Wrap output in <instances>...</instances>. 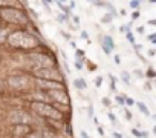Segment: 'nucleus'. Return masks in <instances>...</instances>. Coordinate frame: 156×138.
Returning <instances> with one entry per match:
<instances>
[{"label": "nucleus", "mask_w": 156, "mask_h": 138, "mask_svg": "<svg viewBox=\"0 0 156 138\" xmlns=\"http://www.w3.org/2000/svg\"><path fill=\"white\" fill-rule=\"evenodd\" d=\"M9 48L19 51H34L41 46V40L38 35L26 31V29H16L11 31L5 42Z\"/></svg>", "instance_id": "nucleus-1"}, {"label": "nucleus", "mask_w": 156, "mask_h": 138, "mask_svg": "<svg viewBox=\"0 0 156 138\" xmlns=\"http://www.w3.org/2000/svg\"><path fill=\"white\" fill-rule=\"evenodd\" d=\"M0 20L16 26H28L31 23V19L23 8H0Z\"/></svg>", "instance_id": "nucleus-2"}, {"label": "nucleus", "mask_w": 156, "mask_h": 138, "mask_svg": "<svg viewBox=\"0 0 156 138\" xmlns=\"http://www.w3.org/2000/svg\"><path fill=\"white\" fill-rule=\"evenodd\" d=\"M31 109H32L34 114H37L43 118L52 120V121H60L64 115L58 107H55L54 104H49L46 101H41V100H34L31 103Z\"/></svg>", "instance_id": "nucleus-3"}, {"label": "nucleus", "mask_w": 156, "mask_h": 138, "mask_svg": "<svg viewBox=\"0 0 156 138\" xmlns=\"http://www.w3.org/2000/svg\"><path fill=\"white\" fill-rule=\"evenodd\" d=\"M35 80H51V82H61L64 83V77L60 72V69L57 66L52 67H34L32 72Z\"/></svg>", "instance_id": "nucleus-4"}, {"label": "nucleus", "mask_w": 156, "mask_h": 138, "mask_svg": "<svg viewBox=\"0 0 156 138\" xmlns=\"http://www.w3.org/2000/svg\"><path fill=\"white\" fill-rule=\"evenodd\" d=\"M28 58H29V61L34 64V67H52V66H57V60L52 58V57L48 55V54H43V52L29 54Z\"/></svg>", "instance_id": "nucleus-5"}, {"label": "nucleus", "mask_w": 156, "mask_h": 138, "mask_svg": "<svg viewBox=\"0 0 156 138\" xmlns=\"http://www.w3.org/2000/svg\"><path fill=\"white\" fill-rule=\"evenodd\" d=\"M46 94H48L49 98H52L55 101L57 106H64V109L69 107L70 100H69V95H67L66 89H54V91H48Z\"/></svg>", "instance_id": "nucleus-6"}, {"label": "nucleus", "mask_w": 156, "mask_h": 138, "mask_svg": "<svg viewBox=\"0 0 156 138\" xmlns=\"http://www.w3.org/2000/svg\"><path fill=\"white\" fill-rule=\"evenodd\" d=\"M6 85L12 91H25L29 88V80L23 75H11V77H8Z\"/></svg>", "instance_id": "nucleus-7"}, {"label": "nucleus", "mask_w": 156, "mask_h": 138, "mask_svg": "<svg viewBox=\"0 0 156 138\" xmlns=\"http://www.w3.org/2000/svg\"><path fill=\"white\" fill-rule=\"evenodd\" d=\"M37 86L43 91H54V89H66V85L61 82H51V80H35Z\"/></svg>", "instance_id": "nucleus-8"}, {"label": "nucleus", "mask_w": 156, "mask_h": 138, "mask_svg": "<svg viewBox=\"0 0 156 138\" xmlns=\"http://www.w3.org/2000/svg\"><path fill=\"white\" fill-rule=\"evenodd\" d=\"M8 120L12 124H29V117L22 111H12L8 115Z\"/></svg>", "instance_id": "nucleus-9"}, {"label": "nucleus", "mask_w": 156, "mask_h": 138, "mask_svg": "<svg viewBox=\"0 0 156 138\" xmlns=\"http://www.w3.org/2000/svg\"><path fill=\"white\" fill-rule=\"evenodd\" d=\"M12 129H14V135L19 136V138H26L32 132V129H31L29 124H14Z\"/></svg>", "instance_id": "nucleus-10"}, {"label": "nucleus", "mask_w": 156, "mask_h": 138, "mask_svg": "<svg viewBox=\"0 0 156 138\" xmlns=\"http://www.w3.org/2000/svg\"><path fill=\"white\" fill-rule=\"evenodd\" d=\"M0 8H22L20 0H0Z\"/></svg>", "instance_id": "nucleus-11"}, {"label": "nucleus", "mask_w": 156, "mask_h": 138, "mask_svg": "<svg viewBox=\"0 0 156 138\" xmlns=\"http://www.w3.org/2000/svg\"><path fill=\"white\" fill-rule=\"evenodd\" d=\"M101 45H104L106 48H109L110 51H113L115 49V42H113V38H112V35H109V34H106L104 37H103V42H101Z\"/></svg>", "instance_id": "nucleus-12"}, {"label": "nucleus", "mask_w": 156, "mask_h": 138, "mask_svg": "<svg viewBox=\"0 0 156 138\" xmlns=\"http://www.w3.org/2000/svg\"><path fill=\"white\" fill-rule=\"evenodd\" d=\"M73 86H75L78 91H84V89L87 88V83H86L84 78H76V80L73 82Z\"/></svg>", "instance_id": "nucleus-13"}, {"label": "nucleus", "mask_w": 156, "mask_h": 138, "mask_svg": "<svg viewBox=\"0 0 156 138\" xmlns=\"http://www.w3.org/2000/svg\"><path fill=\"white\" fill-rule=\"evenodd\" d=\"M136 106H138V109H139V111H141L145 117H150V115H151V114H150V109H148V107H147L142 101H136Z\"/></svg>", "instance_id": "nucleus-14"}, {"label": "nucleus", "mask_w": 156, "mask_h": 138, "mask_svg": "<svg viewBox=\"0 0 156 138\" xmlns=\"http://www.w3.org/2000/svg\"><path fill=\"white\" fill-rule=\"evenodd\" d=\"M121 78H122V82H124L127 86H130V75H129L126 71H122V72H121Z\"/></svg>", "instance_id": "nucleus-15"}, {"label": "nucleus", "mask_w": 156, "mask_h": 138, "mask_svg": "<svg viewBox=\"0 0 156 138\" xmlns=\"http://www.w3.org/2000/svg\"><path fill=\"white\" fill-rule=\"evenodd\" d=\"M139 6H141V3L138 2V0H130V8H132V9L138 11V9H139Z\"/></svg>", "instance_id": "nucleus-16"}, {"label": "nucleus", "mask_w": 156, "mask_h": 138, "mask_svg": "<svg viewBox=\"0 0 156 138\" xmlns=\"http://www.w3.org/2000/svg\"><path fill=\"white\" fill-rule=\"evenodd\" d=\"M126 37H127V40H129V42L132 43V46H133V45L136 43V40H135V35L132 34V31H129V32H126Z\"/></svg>", "instance_id": "nucleus-17"}, {"label": "nucleus", "mask_w": 156, "mask_h": 138, "mask_svg": "<svg viewBox=\"0 0 156 138\" xmlns=\"http://www.w3.org/2000/svg\"><path fill=\"white\" fill-rule=\"evenodd\" d=\"M75 55H76L78 58H80V60H81V58L84 60V57H86V52H84L83 49H75Z\"/></svg>", "instance_id": "nucleus-18"}, {"label": "nucleus", "mask_w": 156, "mask_h": 138, "mask_svg": "<svg viewBox=\"0 0 156 138\" xmlns=\"http://www.w3.org/2000/svg\"><path fill=\"white\" fill-rule=\"evenodd\" d=\"M112 16L110 14H106V16H103V19H101V23H110L112 22Z\"/></svg>", "instance_id": "nucleus-19"}, {"label": "nucleus", "mask_w": 156, "mask_h": 138, "mask_svg": "<svg viewBox=\"0 0 156 138\" xmlns=\"http://www.w3.org/2000/svg\"><path fill=\"white\" fill-rule=\"evenodd\" d=\"M115 100H116V103H118L119 106H126V101H124V97H122V95H116Z\"/></svg>", "instance_id": "nucleus-20"}, {"label": "nucleus", "mask_w": 156, "mask_h": 138, "mask_svg": "<svg viewBox=\"0 0 156 138\" xmlns=\"http://www.w3.org/2000/svg\"><path fill=\"white\" fill-rule=\"evenodd\" d=\"M124 101H126V106H135L136 101L133 98H129V97H124Z\"/></svg>", "instance_id": "nucleus-21"}, {"label": "nucleus", "mask_w": 156, "mask_h": 138, "mask_svg": "<svg viewBox=\"0 0 156 138\" xmlns=\"http://www.w3.org/2000/svg\"><path fill=\"white\" fill-rule=\"evenodd\" d=\"M145 75H147L148 78H154V77H156V72H154V71H153V69L150 67V69H148V71L145 72Z\"/></svg>", "instance_id": "nucleus-22"}, {"label": "nucleus", "mask_w": 156, "mask_h": 138, "mask_svg": "<svg viewBox=\"0 0 156 138\" xmlns=\"http://www.w3.org/2000/svg\"><path fill=\"white\" fill-rule=\"evenodd\" d=\"M26 138H44L43 135H40V133H37V132H31Z\"/></svg>", "instance_id": "nucleus-23"}, {"label": "nucleus", "mask_w": 156, "mask_h": 138, "mask_svg": "<svg viewBox=\"0 0 156 138\" xmlns=\"http://www.w3.org/2000/svg\"><path fill=\"white\" fill-rule=\"evenodd\" d=\"M66 19H67V16H64V14H58V16H57V20H58L60 23H64Z\"/></svg>", "instance_id": "nucleus-24"}, {"label": "nucleus", "mask_w": 156, "mask_h": 138, "mask_svg": "<svg viewBox=\"0 0 156 138\" xmlns=\"http://www.w3.org/2000/svg\"><path fill=\"white\" fill-rule=\"evenodd\" d=\"M101 85H103V77H97L95 78V86L97 88H101Z\"/></svg>", "instance_id": "nucleus-25"}, {"label": "nucleus", "mask_w": 156, "mask_h": 138, "mask_svg": "<svg viewBox=\"0 0 156 138\" xmlns=\"http://www.w3.org/2000/svg\"><path fill=\"white\" fill-rule=\"evenodd\" d=\"M101 49H103V51H104V54H106V55H107V57H109V55H110V54H112V51H110V49H109V48H106V46H104V45H101Z\"/></svg>", "instance_id": "nucleus-26"}, {"label": "nucleus", "mask_w": 156, "mask_h": 138, "mask_svg": "<svg viewBox=\"0 0 156 138\" xmlns=\"http://www.w3.org/2000/svg\"><path fill=\"white\" fill-rule=\"evenodd\" d=\"M80 37H81V38H84V40H87V42H89V34H87V31H83V32H81V34H80Z\"/></svg>", "instance_id": "nucleus-27"}, {"label": "nucleus", "mask_w": 156, "mask_h": 138, "mask_svg": "<svg viewBox=\"0 0 156 138\" xmlns=\"http://www.w3.org/2000/svg\"><path fill=\"white\" fill-rule=\"evenodd\" d=\"M110 80H112V85H110V88H112V91H115V85H116V78H115L113 75H110Z\"/></svg>", "instance_id": "nucleus-28"}, {"label": "nucleus", "mask_w": 156, "mask_h": 138, "mask_svg": "<svg viewBox=\"0 0 156 138\" xmlns=\"http://www.w3.org/2000/svg\"><path fill=\"white\" fill-rule=\"evenodd\" d=\"M132 19H133V20H138V19H139V11H133V13H132Z\"/></svg>", "instance_id": "nucleus-29"}, {"label": "nucleus", "mask_w": 156, "mask_h": 138, "mask_svg": "<svg viewBox=\"0 0 156 138\" xmlns=\"http://www.w3.org/2000/svg\"><path fill=\"white\" fill-rule=\"evenodd\" d=\"M103 104H104L106 107H109V106H110V100H109L107 97H104V98H103Z\"/></svg>", "instance_id": "nucleus-30"}, {"label": "nucleus", "mask_w": 156, "mask_h": 138, "mask_svg": "<svg viewBox=\"0 0 156 138\" xmlns=\"http://www.w3.org/2000/svg\"><path fill=\"white\" fill-rule=\"evenodd\" d=\"M107 115H109V120H110V121H112V123H113V124H115V123H116V118H115V115H113V114H112V112H109V114H107Z\"/></svg>", "instance_id": "nucleus-31"}, {"label": "nucleus", "mask_w": 156, "mask_h": 138, "mask_svg": "<svg viewBox=\"0 0 156 138\" xmlns=\"http://www.w3.org/2000/svg\"><path fill=\"white\" fill-rule=\"evenodd\" d=\"M75 67L78 69V71H83V64L80 61H75Z\"/></svg>", "instance_id": "nucleus-32"}, {"label": "nucleus", "mask_w": 156, "mask_h": 138, "mask_svg": "<svg viewBox=\"0 0 156 138\" xmlns=\"http://www.w3.org/2000/svg\"><path fill=\"white\" fill-rule=\"evenodd\" d=\"M119 31L126 34V32H129V31H130V28H129V26H121V28H119Z\"/></svg>", "instance_id": "nucleus-33"}, {"label": "nucleus", "mask_w": 156, "mask_h": 138, "mask_svg": "<svg viewBox=\"0 0 156 138\" xmlns=\"http://www.w3.org/2000/svg\"><path fill=\"white\" fill-rule=\"evenodd\" d=\"M136 31H138V34H144V32H145V28H144V26H138Z\"/></svg>", "instance_id": "nucleus-34"}, {"label": "nucleus", "mask_w": 156, "mask_h": 138, "mask_svg": "<svg viewBox=\"0 0 156 138\" xmlns=\"http://www.w3.org/2000/svg\"><path fill=\"white\" fill-rule=\"evenodd\" d=\"M113 61H115L116 64H121V58H119V55H113Z\"/></svg>", "instance_id": "nucleus-35"}, {"label": "nucleus", "mask_w": 156, "mask_h": 138, "mask_svg": "<svg viewBox=\"0 0 156 138\" xmlns=\"http://www.w3.org/2000/svg\"><path fill=\"white\" fill-rule=\"evenodd\" d=\"M126 117H127V120H132V118H133L132 112H130V111H127V109H126Z\"/></svg>", "instance_id": "nucleus-36"}, {"label": "nucleus", "mask_w": 156, "mask_h": 138, "mask_svg": "<svg viewBox=\"0 0 156 138\" xmlns=\"http://www.w3.org/2000/svg\"><path fill=\"white\" fill-rule=\"evenodd\" d=\"M148 40L154 43V40H156V34H150V35H148Z\"/></svg>", "instance_id": "nucleus-37"}, {"label": "nucleus", "mask_w": 156, "mask_h": 138, "mask_svg": "<svg viewBox=\"0 0 156 138\" xmlns=\"http://www.w3.org/2000/svg\"><path fill=\"white\" fill-rule=\"evenodd\" d=\"M72 20H73V23H75V25H78V23H80V19H78L76 16H73V17H72Z\"/></svg>", "instance_id": "nucleus-38"}, {"label": "nucleus", "mask_w": 156, "mask_h": 138, "mask_svg": "<svg viewBox=\"0 0 156 138\" xmlns=\"http://www.w3.org/2000/svg\"><path fill=\"white\" fill-rule=\"evenodd\" d=\"M98 133H100L101 136H104V130H103V127H101V126H98Z\"/></svg>", "instance_id": "nucleus-39"}, {"label": "nucleus", "mask_w": 156, "mask_h": 138, "mask_svg": "<svg viewBox=\"0 0 156 138\" xmlns=\"http://www.w3.org/2000/svg\"><path fill=\"white\" fill-rule=\"evenodd\" d=\"M81 138H89V135H87V132H84V130H81Z\"/></svg>", "instance_id": "nucleus-40"}, {"label": "nucleus", "mask_w": 156, "mask_h": 138, "mask_svg": "<svg viewBox=\"0 0 156 138\" xmlns=\"http://www.w3.org/2000/svg\"><path fill=\"white\" fill-rule=\"evenodd\" d=\"M72 8H75V2H73V0H70V5H69V9L72 11Z\"/></svg>", "instance_id": "nucleus-41"}, {"label": "nucleus", "mask_w": 156, "mask_h": 138, "mask_svg": "<svg viewBox=\"0 0 156 138\" xmlns=\"http://www.w3.org/2000/svg\"><path fill=\"white\" fill-rule=\"evenodd\" d=\"M113 136H115V138H122V135L118 133V132H113Z\"/></svg>", "instance_id": "nucleus-42"}, {"label": "nucleus", "mask_w": 156, "mask_h": 138, "mask_svg": "<svg viewBox=\"0 0 156 138\" xmlns=\"http://www.w3.org/2000/svg\"><path fill=\"white\" fill-rule=\"evenodd\" d=\"M148 55L153 57V55H154V49H150V51H148Z\"/></svg>", "instance_id": "nucleus-43"}, {"label": "nucleus", "mask_w": 156, "mask_h": 138, "mask_svg": "<svg viewBox=\"0 0 156 138\" xmlns=\"http://www.w3.org/2000/svg\"><path fill=\"white\" fill-rule=\"evenodd\" d=\"M148 25H151V26H154V25H156V22H154V20H150V22H148Z\"/></svg>", "instance_id": "nucleus-44"}, {"label": "nucleus", "mask_w": 156, "mask_h": 138, "mask_svg": "<svg viewBox=\"0 0 156 138\" xmlns=\"http://www.w3.org/2000/svg\"><path fill=\"white\" fill-rule=\"evenodd\" d=\"M43 2H46V3H49V5H51V3L54 2V0H43Z\"/></svg>", "instance_id": "nucleus-45"}, {"label": "nucleus", "mask_w": 156, "mask_h": 138, "mask_svg": "<svg viewBox=\"0 0 156 138\" xmlns=\"http://www.w3.org/2000/svg\"><path fill=\"white\" fill-rule=\"evenodd\" d=\"M66 2H67V0H58V3H63V5H64Z\"/></svg>", "instance_id": "nucleus-46"}, {"label": "nucleus", "mask_w": 156, "mask_h": 138, "mask_svg": "<svg viewBox=\"0 0 156 138\" xmlns=\"http://www.w3.org/2000/svg\"><path fill=\"white\" fill-rule=\"evenodd\" d=\"M148 2H150V3H156V0H148Z\"/></svg>", "instance_id": "nucleus-47"}, {"label": "nucleus", "mask_w": 156, "mask_h": 138, "mask_svg": "<svg viewBox=\"0 0 156 138\" xmlns=\"http://www.w3.org/2000/svg\"><path fill=\"white\" fill-rule=\"evenodd\" d=\"M87 2H92V3H94V0H87Z\"/></svg>", "instance_id": "nucleus-48"}, {"label": "nucleus", "mask_w": 156, "mask_h": 138, "mask_svg": "<svg viewBox=\"0 0 156 138\" xmlns=\"http://www.w3.org/2000/svg\"><path fill=\"white\" fill-rule=\"evenodd\" d=\"M138 2H139V3H141V2H142V0H138Z\"/></svg>", "instance_id": "nucleus-49"}]
</instances>
